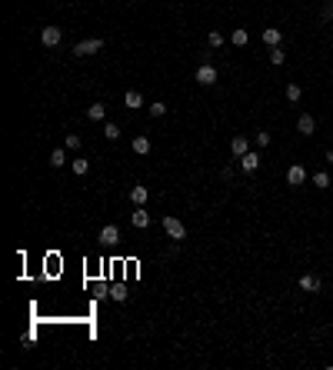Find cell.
<instances>
[{"label": "cell", "instance_id": "obj_8", "mask_svg": "<svg viewBox=\"0 0 333 370\" xmlns=\"http://www.w3.org/2000/svg\"><path fill=\"white\" fill-rule=\"evenodd\" d=\"M303 180H307V170H303L300 164L287 167V184H290V187H303Z\"/></svg>", "mask_w": 333, "mask_h": 370}, {"label": "cell", "instance_id": "obj_26", "mask_svg": "<svg viewBox=\"0 0 333 370\" xmlns=\"http://www.w3.org/2000/svg\"><path fill=\"white\" fill-rule=\"evenodd\" d=\"M63 147H67V150H77V147H80V137H77V133H67V137H63Z\"/></svg>", "mask_w": 333, "mask_h": 370}, {"label": "cell", "instance_id": "obj_22", "mask_svg": "<svg viewBox=\"0 0 333 370\" xmlns=\"http://www.w3.org/2000/svg\"><path fill=\"white\" fill-rule=\"evenodd\" d=\"M147 110H150V117H164V113H166V104H164V100H153Z\"/></svg>", "mask_w": 333, "mask_h": 370}, {"label": "cell", "instance_id": "obj_20", "mask_svg": "<svg viewBox=\"0 0 333 370\" xmlns=\"http://www.w3.org/2000/svg\"><path fill=\"white\" fill-rule=\"evenodd\" d=\"M283 60H287V50H283V47H270V64H283Z\"/></svg>", "mask_w": 333, "mask_h": 370}, {"label": "cell", "instance_id": "obj_1", "mask_svg": "<svg viewBox=\"0 0 333 370\" xmlns=\"http://www.w3.org/2000/svg\"><path fill=\"white\" fill-rule=\"evenodd\" d=\"M104 50V37H87L74 44V57H90V54H100Z\"/></svg>", "mask_w": 333, "mask_h": 370}, {"label": "cell", "instance_id": "obj_11", "mask_svg": "<svg viewBox=\"0 0 333 370\" xmlns=\"http://www.w3.org/2000/svg\"><path fill=\"white\" fill-rule=\"evenodd\" d=\"M124 107H127V110L144 107V93H140V90H127V93H124Z\"/></svg>", "mask_w": 333, "mask_h": 370}, {"label": "cell", "instance_id": "obj_18", "mask_svg": "<svg viewBox=\"0 0 333 370\" xmlns=\"http://www.w3.org/2000/svg\"><path fill=\"white\" fill-rule=\"evenodd\" d=\"M104 137L107 140H120V124H104Z\"/></svg>", "mask_w": 333, "mask_h": 370}, {"label": "cell", "instance_id": "obj_15", "mask_svg": "<svg viewBox=\"0 0 333 370\" xmlns=\"http://www.w3.org/2000/svg\"><path fill=\"white\" fill-rule=\"evenodd\" d=\"M147 197H150V190H147V187H140V184H137V187H130V200H133L137 207H144V204H147Z\"/></svg>", "mask_w": 333, "mask_h": 370}, {"label": "cell", "instance_id": "obj_19", "mask_svg": "<svg viewBox=\"0 0 333 370\" xmlns=\"http://www.w3.org/2000/svg\"><path fill=\"white\" fill-rule=\"evenodd\" d=\"M247 40H250V34H247L243 27H237V30H233V47H247Z\"/></svg>", "mask_w": 333, "mask_h": 370}, {"label": "cell", "instance_id": "obj_9", "mask_svg": "<svg viewBox=\"0 0 333 370\" xmlns=\"http://www.w3.org/2000/svg\"><path fill=\"white\" fill-rule=\"evenodd\" d=\"M87 120H93V124L107 120V104H104V100H97V104H90V107H87Z\"/></svg>", "mask_w": 333, "mask_h": 370}, {"label": "cell", "instance_id": "obj_10", "mask_svg": "<svg viewBox=\"0 0 333 370\" xmlns=\"http://www.w3.org/2000/svg\"><path fill=\"white\" fill-rule=\"evenodd\" d=\"M240 167L247 170V174H253V170L260 167V153H257V150H247V153L240 157Z\"/></svg>", "mask_w": 333, "mask_h": 370}, {"label": "cell", "instance_id": "obj_28", "mask_svg": "<svg viewBox=\"0 0 333 370\" xmlns=\"http://www.w3.org/2000/svg\"><path fill=\"white\" fill-rule=\"evenodd\" d=\"M267 144H270V133L260 130V133H257V147H267Z\"/></svg>", "mask_w": 333, "mask_h": 370}, {"label": "cell", "instance_id": "obj_3", "mask_svg": "<svg viewBox=\"0 0 333 370\" xmlns=\"http://www.w3.org/2000/svg\"><path fill=\"white\" fill-rule=\"evenodd\" d=\"M193 80H197L200 87H213V84H217V67H213V64H200L197 74H193Z\"/></svg>", "mask_w": 333, "mask_h": 370}, {"label": "cell", "instance_id": "obj_2", "mask_svg": "<svg viewBox=\"0 0 333 370\" xmlns=\"http://www.w3.org/2000/svg\"><path fill=\"white\" fill-rule=\"evenodd\" d=\"M164 230L170 240H187V227L180 223V217H173V214H166L164 217Z\"/></svg>", "mask_w": 333, "mask_h": 370}, {"label": "cell", "instance_id": "obj_13", "mask_svg": "<svg viewBox=\"0 0 333 370\" xmlns=\"http://www.w3.org/2000/svg\"><path fill=\"white\" fill-rule=\"evenodd\" d=\"M260 37H263V44H267V47H280V40H283V34H280L277 27H267V30L260 34Z\"/></svg>", "mask_w": 333, "mask_h": 370}, {"label": "cell", "instance_id": "obj_16", "mask_svg": "<svg viewBox=\"0 0 333 370\" xmlns=\"http://www.w3.org/2000/svg\"><path fill=\"white\" fill-rule=\"evenodd\" d=\"M63 164H67V147L50 150V167H63Z\"/></svg>", "mask_w": 333, "mask_h": 370}, {"label": "cell", "instance_id": "obj_25", "mask_svg": "<svg viewBox=\"0 0 333 370\" xmlns=\"http://www.w3.org/2000/svg\"><path fill=\"white\" fill-rule=\"evenodd\" d=\"M207 44H210V47H223V34L220 30H210V34H207Z\"/></svg>", "mask_w": 333, "mask_h": 370}, {"label": "cell", "instance_id": "obj_17", "mask_svg": "<svg viewBox=\"0 0 333 370\" xmlns=\"http://www.w3.org/2000/svg\"><path fill=\"white\" fill-rule=\"evenodd\" d=\"M133 153H150V137H133Z\"/></svg>", "mask_w": 333, "mask_h": 370}, {"label": "cell", "instance_id": "obj_29", "mask_svg": "<svg viewBox=\"0 0 333 370\" xmlns=\"http://www.w3.org/2000/svg\"><path fill=\"white\" fill-rule=\"evenodd\" d=\"M333 17V3H327V10H323V20H330Z\"/></svg>", "mask_w": 333, "mask_h": 370}, {"label": "cell", "instance_id": "obj_4", "mask_svg": "<svg viewBox=\"0 0 333 370\" xmlns=\"http://www.w3.org/2000/svg\"><path fill=\"white\" fill-rule=\"evenodd\" d=\"M60 40H63V30L60 27H43L40 30V44L43 47H60Z\"/></svg>", "mask_w": 333, "mask_h": 370}, {"label": "cell", "instance_id": "obj_14", "mask_svg": "<svg viewBox=\"0 0 333 370\" xmlns=\"http://www.w3.org/2000/svg\"><path fill=\"white\" fill-rule=\"evenodd\" d=\"M247 150H250V144H247V137H233V140H230V153H233L237 160H240V157L247 153Z\"/></svg>", "mask_w": 333, "mask_h": 370}, {"label": "cell", "instance_id": "obj_7", "mask_svg": "<svg viewBox=\"0 0 333 370\" xmlns=\"http://www.w3.org/2000/svg\"><path fill=\"white\" fill-rule=\"evenodd\" d=\"M296 130H300L303 137H313V130H316V117H313V113H300V120H296Z\"/></svg>", "mask_w": 333, "mask_h": 370}, {"label": "cell", "instance_id": "obj_23", "mask_svg": "<svg viewBox=\"0 0 333 370\" xmlns=\"http://www.w3.org/2000/svg\"><path fill=\"white\" fill-rule=\"evenodd\" d=\"M313 187H320V190H323V187H330V174L316 170V174H313Z\"/></svg>", "mask_w": 333, "mask_h": 370}, {"label": "cell", "instance_id": "obj_24", "mask_svg": "<svg viewBox=\"0 0 333 370\" xmlns=\"http://www.w3.org/2000/svg\"><path fill=\"white\" fill-rule=\"evenodd\" d=\"M87 170H90V160H80V157H74V174H77V177H83Z\"/></svg>", "mask_w": 333, "mask_h": 370}, {"label": "cell", "instance_id": "obj_27", "mask_svg": "<svg viewBox=\"0 0 333 370\" xmlns=\"http://www.w3.org/2000/svg\"><path fill=\"white\" fill-rule=\"evenodd\" d=\"M110 297H113V300H120V304H124V300H127V287H113V290H110Z\"/></svg>", "mask_w": 333, "mask_h": 370}, {"label": "cell", "instance_id": "obj_5", "mask_svg": "<svg viewBox=\"0 0 333 370\" xmlns=\"http://www.w3.org/2000/svg\"><path fill=\"white\" fill-rule=\"evenodd\" d=\"M300 290H303V294H320V290H323V280L316 277V274H303V277H300Z\"/></svg>", "mask_w": 333, "mask_h": 370}, {"label": "cell", "instance_id": "obj_6", "mask_svg": "<svg viewBox=\"0 0 333 370\" xmlns=\"http://www.w3.org/2000/svg\"><path fill=\"white\" fill-rule=\"evenodd\" d=\"M100 243H104V247H113V243H120V227H117V223H107V227H100Z\"/></svg>", "mask_w": 333, "mask_h": 370}, {"label": "cell", "instance_id": "obj_21", "mask_svg": "<svg viewBox=\"0 0 333 370\" xmlns=\"http://www.w3.org/2000/svg\"><path fill=\"white\" fill-rule=\"evenodd\" d=\"M300 97H303V90H300V84H287V100H290V104H296Z\"/></svg>", "mask_w": 333, "mask_h": 370}, {"label": "cell", "instance_id": "obj_12", "mask_svg": "<svg viewBox=\"0 0 333 370\" xmlns=\"http://www.w3.org/2000/svg\"><path fill=\"white\" fill-rule=\"evenodd\" d=\"M130 223H133L137 230H144V227H150V214L144 210V207H137V210L130 214Z\"/></svg>", "mask_w": 333, "mask_h": 370}]
</instances>
